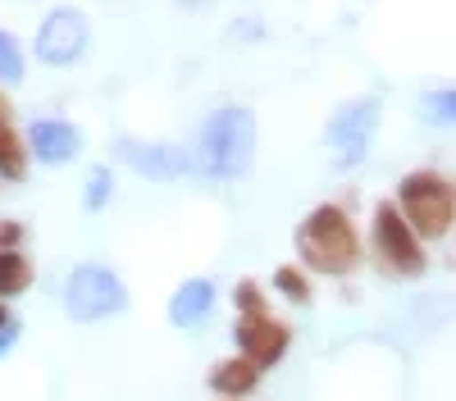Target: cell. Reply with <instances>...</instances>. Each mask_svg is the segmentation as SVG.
I'll return each instance as SVG.
<instances>
[{
  "mask_svg": "<svg viewBox=\"0 0 456 401\" xmlns=\"http://www.w3.org/2000/svg\"><path fill=\"white\" fill-rule=\"evenodd\" d=\"M420 109H425V119H434V124H456V87L429 92V96L420 100Z\"/></svg>",
  "mask_w": 456,
  "mask_h": 401,
  "instance_id": "obj_16",
  "label": "cell"
},
{
  "mask_svg": "<svg viewBox=\"0 0 456 401\" xmlns=\"http://www.w3.org/2000/svg\"><path fill=\"white\" fill-rule=\"evenodd\" d=\"M128 306V287L119 283V274L105 269V265H78L64 283V310L69 319L78 324H96L110 319Z\"/></svg>",
  "mask_w": 456,
  "mask_h": 401,
  "instance_id": "obj_4",
  "label": "cell"
},
{
  "mask_svg": "<svg viewBox=\"0 0 456 401\" xmlns=\"http://www.w3.org/2000/svg\"><path fill=\"white\" fill-rule=\"evenodd\" d=\"M374 128H379V100L374 96H361V100H347L333 109V119L324 128V141L338 160V169H352L365 160L370 141H374Z\"/></svg>",
  "mask_w": 456,
  "mask_h": 401,
  "instance_id": "obj_6",
  "label": "cell"
},
{
  "mask_svg": "<svg viewBox=\"0 0 456 401\" xmlns=\"http://www.w3.org/2000/svg\"><path fill=\"white\" fill-rule=\"evenodd\" d=\"M23 141H28V151L42 164H69V160H78V151H83V132L73 128L69 119H32Z\"/></svg>",
  "mask_w": 456,
  "mask_h": 401,
  "instance_id": "obj_10",
  "label": "cell"
},
{
  "mask_svg": "<svg viewBox=\"0 0 456 401\" xmlns=\"http://www.w3.org/2000/svg\"><path fill=\"white\" fill-rule=\"evenodd\" d=\"M23 224H19V219H0V251H19L23 246Z\"/></svg>",
  "mask_w": 456,
  "mask_h": 401,
  "instance_id": "obj_20",
  "label": "cell"
},
{
  "mask_svg": "<svg viewBox=\"0 0 456 401\" xmlns=\"http://www.w3.org/2000/svg\"><path fill=\"white\" fill-rule=\"evenodd\" d=\"M370 242H374V255L388 274H402V278H420L429 255L420 251V237L411 233V224L402 219L397 201H379L374 205V224H370Z\"/></svg>",
  "mask_w": 456,
  "mask_h": 401,
  "instance_id": "obj_5",
  "label": "cell"
},
{
  "mask_svg": "<svg viewBox=\"0 0 456 401\" xmlns=\"http://www.w3.org/2000/svg\"><path fill=\"white\" fill-rule=\"evenodd\" d=\"M251 156H256V115L247 105H219L215 115L201 124L197 164L210 178L233 182V178H242L251 169Z\"/></svg>",
  "mask_w": 456,
  "mask_h": 401,
  "instance_id": "obj_1",
  "label": "cell"
},
{
  "mask_svg": "<svg viewBox=\"0 0 456 401\" xmlns=\"http://www.w3.org/2000/svg\"><path fill=\"white\" fill-rule=\"evenodd\" d=\"M110 192H114L110 169H92V173H87V188H83V205H87V210H101V205L110 201Z\"/></svg>",
  "mask_w": 456,
  "mask_h": 401,
  "instance_id": "obj_18",
  "label": "cell"
},
{
  "mask_svg": "<svg viewBox=\"0 0 456 401\" xmlns=\"http://www.w3.org/2000/svg\"><path fill=\"white\" fill-rule=\"evenodd\" d=\"M256 383H260V370H256L251 360H242V356L219 360L215 370H210V392H215V397H228V401L251 397V392H256Z\"/></svg>",
  "mask_w": 456,
  "mask_h": 401,
  "instance_id": "obj_12",
  "label": "cell"
},
{
  "mask_svg": "<svg viewBox=\"0 0 456 401\" xmlns=\"http://www.w3.org/2000/svg\"><path fill=\"white\" fill-rule=\"evenodd\" d=\"M83 51H87V19L78 10H55L42 19V28H37V60L42 64L69 68L83 60Z\"/></svg>",
  "mask_w": 456,
  "mask_h": 401,
  "instance_id": "obj_8",
  "label": "cell"
},
{
  "mask_svg": "<svg viewBox=\"0 0 456 401\" xmlns=\"http://www.w3.org/2000/svg\"><path fill=\"white\" fill-rule=\"evenodd\" d=\"M0 78L5 83H19L23 78V51H19V42L0 28Z\"/></svg>",
  "mask_w": 456,
  "mask_h": 401,
  "instance_id": "obj_17",
  "label": "cell"
},
{
  "mask_svg": "<svg viewBox=\"0 0 456 401\" xmlns=\"http://www.w3.org/2000/svg\"><path fill=\"white\" fill-rule=\"evenodd\" d=\"M14 338H19V319L10 315V306L0 301V356H5L10 347H14Z\"/></svg>",
  "mask_w": 456,
  "mask_h": 401,
  "instance_id": "obj_21",
  "label": "cell"
},
{
  "mask_svg": "<svg viewBox=\"0 0 456 401\" xmlns=\"http://www.w3.org/2000/svg\"><path fill=\"white\" fill-rule=\"evenodd\" d=\"M215 401H228V397H215Z\"/></svg>",
  "mask_w": 456,
  "mask_h": 401,
  "instance_id": "obj_22",
  "label": "cell"
},
{
  "mask_svg": "<svg viewBox=\"0 0 456 401\" xmlns=\"http://www.w3.org/2000/svg\"><path fill=\"white\" fill-rule=\"evenodd\" d=\"M233 342H238L242 360H251L256 370H270V365L283 360L292 333H288V324H283V319H274L270 310H265V315H238V324H233Z\"/></svg>",
  "mask_w": 456,
  "mask_h": 401,
  "instance_id": "obj_9",
  "label": "cell"
},
{
  "mask_svg": "<svg viewBox=\"0 0 456 401\" xmlns=\"http://www.w3.org/2000/svg\"><path fill=\"white\" fill-rule=\"evenodd\" d=\"M397 210L415 237L438 242L456 224V188L434 169H415L397 182Z\"/></svg>",
  "mask_w": 456,
  "mask_h": 401,
  "instance_id": "obj_3",
  "label": "cell"
},
{
  "mask_svg": "<svg viewBox=\"0 0 456 401\" xmlns=\"http://www.w3.org/2000/svg\"><path fill=\"white\" fill-rule=\"evenodd\" d=\"M452 188H456V182H452Z\"/></svg>",
  "mask_w": 456,
  "mask_h": 401,
  "instance_id": "obj_23",
  "label": "cell"
},
{
  "mask_svg": "<svg viewBox=\"0 0 456 401\" xmlns=\"http://www.w3.org/2000/svg\"><path fill=\"white\" fill-rule=\"evenodd\" d=\"M32 287V265L23 251H0V301Z\"/></svg>",
  "mask_w": 456,
  "mask_h": 401,
  "instance_id": "obj_14",
  "label": "cell"
},
{
  "mask_svg": "<svg viewBox=\"0 0 456 401\" xmlns=\"http://www.w3.org/2000/svg\"><path fill=\"white\" fill-rule=\"evenodd\" d=\"M233 301H238V315H265V292L251 278L233 287Z\"/></svg>",
  "mask_w": 456,
  "mask_h": 401,
  "instance_id": "obj_19",
  "label": "cell"
},
{
  "mask_svg": "<svg viewBox=\"0 0 456 401\" xmlns=\"http://www.w3.org/2000/svg\"><path fill=\"white\" fill-rule=\"evenodd\" d=\"M215 310V283L210 278H187L174 297H169V319L178 328H192Z\"/></svg>",
  "mask_w": 456,
  "mask_h": 401,
  "instance_id": "obj_11",
  "label": "cell"
},
{
  "mask_svg": "<svg viewBox=\"0 0 456 401\" xmlns=\"http://www.w3.org/2000/svg\"><path fill=\"white\" fill-rule=\"evenodd\" d=\"M297 251L315 274H329V278H347L361 265V237L352 229V219L338 205H315L301 219L297 224Z\"/></svg>",
  "mask_w": 456,
  "mask_h": 401,
  "instance_id": "obj_2",
  "label": "cell"
},
{
  "mask_svg": "<svg viewBox=\"0 0 456 401\" xmlns=\"http://www.w3.org/2000/svg\"><path fill=\"white\" fill-rule=\"evenodd\" d=\"M23 173H28V141L0 115V178H23Z\"/></svg>",
  "mask_w": 456,
  "mask_h": 401,
  "instance_id": "obj_13",
  "label": "cell"
},
{
  "mask_svg": "<svg viewBox=\"0 0 456 401\" xmlns=\"http://www.w3.org/2000/svg\"><path fill=\"white\" fill-rule=\"evenodd\" d=\"M114 156H119L128 169H137L142 178H156V182H174V178H187L197 169V156L183 151L174 141H114Z\"/></svg>",
  "mask_w": 456,
  "mask_h": 401,
  "instance_id": "obj_7",
  "label": "cell"
},
{
  "mask_svg": "<svg viewBox=\"0 0 456 401\" xmlns=\"http://www.w3.org/2000/svg\"><path fill=\"white\" fill-rule=\"evenodd\" d=\"M274 287H279V297H288L292 306H306V301H311V283H306V274L292 269V265L274 269Z\"/></svg>",
  "mask_w": 456,
  "mask_h": 401,
  "instance_id": "obj_15",
  "label": "cell"
}]
</instances>
